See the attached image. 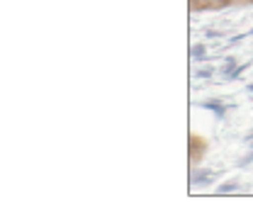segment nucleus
Returning a JSON list of instances; mask_svg holds the SVG:
<instances>
[{
    "label": "nucleus",
    "instance_id": "obj_9",
    "mask_svg": "<svg viewBox=\"0 0 253 214\" xmlns=\"http://www.w3.org/2000/svg\"><path fill=\"white\" fill-rule=\"evenodd\" d=\"M249 92H253V83H251V86H249Z\"/></svg>",
    "mask_w": 253,
    "mask_h": 214
},
{
    "label": "nucleus",
    "instance_id": "obj_2",
    "mask_svg": "<svg viewBox=\"0 0 253 214\" xmlns=\"http://www.w3.org/2000/svg\"><path fill=\"white\" fill-rule=\"evenodd\" d=\"M236 66H239V63H236V59H234V56H226V59H224V63H221V68H219L221 78H226V76H229Z\"/></svg>",
    "mask_w": 253,
    "mask_h": 214
},
{
    "label": "nucleus",
    "instance_id": "obj_8",
    "mask_svg": "<svg viewBox=\"0 0 253 214\" xmlns=\"http://www.w3.org/2000/svg\"><path fill=\"white\" fill-rule=\"evenodd\" d=\"M253 161V151L249 153V156H244V158H241V161H236V166H239V168H244V166H249V163H251Z\"/></svg>",
    "mask_w": 253,
    "mask_h": 214
},
{
    "label": "nucleus",
    "instance_id": "obj_10",
    "mask_svg": "<svg viewBox=\"0 0 253 214\" xmlns=\"http://www.w3.org/2000/svg\"><path fill=\"white\" fill-rule=\"evenodd\" d=\"M251 34H253V30H251Z\"/></svg>",
    "mask_w": 253,
    "mask_h": 214
},
{
    "label": "nucleus",
    "instance_id": "obj_7",
    "mask_svg": "<svg viewBox=\"0 0 253 214\" xmlns=\"http://www.w3.org/2000/svg\"><path fill=\"white\" fill-rule=\"evenodd\" d=\"M234 190H239V183H221L219 187H217L219 195H224V192H234Z\"/></svg>",
    "mask_w": 253,
    "mask_h": 214
},
{
    "label": "nucleus",
    "instance_id": "obj_1",
    "mask_svg": "<svg viewBox=\"0 0 253 214\" xmlns=\"http://www.w3.org/2000/svg\"><path fill=\"white\" fill-rule=\"evenodd\" d=\"M190 56H192L195 61H205V59H207V46H205V44H192Z\"/></svg>",
    "mask_w": 253,
    "mask_h": 214
},
{
    "label": "nucleus",
    "instance_id": "obj_3",
    "mask_svg": "<svg viewBox=\"0 0 253 214\" xmlns=\"http://www.w3.org/2000/svg\"><path fill=\"white\" fill-rule=\"evenodd\" d=\"M202 107H207V110H214V112H217V117H224V115H226V107H224V105H221V102H205V105H202Z\"/></svg>",
    "mask_w": 253,
    "mask_h": 214
},
{
    "label": "nucleus",
    "instance_id": "obj_4",
    "mask_svg": "<svg viewBox=\"0 0 253 214\" xmlns=\"http://www.w3.org/2000/svg\"><path fill=\"white\" fill-rule=\"evenodd\" d=\"M207 175H210V171H200V173H197V171H195V173H192V185H200V183H210V178H207Z\"/></svg>",
    "mask_w": 253,
    "mask_h": 214
},
{
    "label": "nucleus",
    "instance_id": "obj_6",
    "mask_svg": "<svg viewBox=\"0 0 253 214\" xmlns=\"http://www.w3.org/2000/svg\"><path fill=\"white\" fill-rule=\"evenodd\" d=\"M246 68H249V63H244V66H236V68H234V71H231V73L224 78V81H226V83H229V81H236V78H239V76H241Z\"/></svg>",
    "mask_w": 253,
    "mask_h": 214
},
{
    "label": "nucleus",
    "instance_id": "obj_5",
    "mask_svg": "<svg viewBox=\"0 0 253 214\" xmlns=\"http://www.w3.org/2000/svg\"><path fill=\"white\" fill-rule=\"evenodd\" d=\"M214 76V68L212 66H205V68H197L195 71V78H205V81H210Z\"/></svg>",
    "mask_w": 253,
    "mask_h": 214
}]
</instances>
